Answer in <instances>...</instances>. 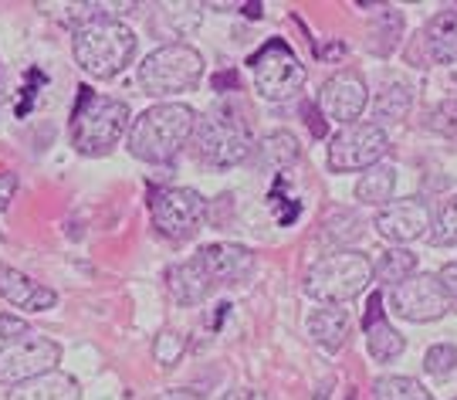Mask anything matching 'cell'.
Wrapping results in <instances>:
<instances>
[{
    "label": "cell",
    "instance_id": "1",
    "mask_svg": "<svg viewBox=\"0 0 457 400\" xmlns=\"http://www.w3.org/2000/svg\"><path fill=\"white\" fill-rule=\"evenodd\" d=\"M196 133V112L183 102L149 105L129 126V150L143 163H170Z\"/></svg>",
    "mask_w": 457,
    "mask_h": 400
},
{
    "label": "cell",
    "instance_id": "2",
    "mask_svg": "<svg viewBox=\"0 0 457 400\" xmlns=\"http://www.w3.org/2000/svg\"><path fill=\"white\" fill-rule=\"evenodd\" d=\"M75 65L92 79H112L132 62L136 54V34L119 17H98L92 24L75 28L71 38Z\"/></svg>",
    "mask_w": 457,
    "mask_h": 400
},
{
    "label": "cell",
    "instance_id": "3",
    "mask_svg": "<svg viewBox=\"0 0 457 400\" xmlns=\"http://www.w3.org/2000/svg\"><path fill=\"white\" fill-rule=\"evenodd\" d=\"M196 156L200 163L217 170H228L245 163L254 150V136L247 126L245 109H237L234 102H220L207 116L196 122Z\"/></svg>",
    "mask_w": 457,
    "mask_h": 400
},
{
    "label": "cell",
    "instance_id": "4",
    "mask_svg": "<svg viewBox=\"0 0 457 400\" xmlns=\"http://www.w3.org/2000/svg\"><path fill=\"white\" fill-rule=\"evenodd\" d=\"M129 105L109 96H92L82 88V102L71 112V146L82 156H105L119 146L129 129Z\"/></svg>",
    "mask_w": 457,
    "mask_h": 400
},
{
    "label": "cell",
    "instance_id": "5",
    "mask_svg": "<svg viewBox=\"0 0 457 400\" xmlns=\"http://www.w3.org/2000/svg\"><path fill=\"white\" fill-rule=\"evenodd\" d=\"M370 282H373V262L362 251H332L322 262L312 265L305 292L315 302L343 305V302L362 296Z\"/></svg>",
    "mask_w": 457,
    "mask_h": 400
},
{
    "label": "cell",
    "instance_id": "6",
    "mask_svg": "<svg viewBox=\"0 0 457 400\" xmlns=\"http://www.w3.org/2000/svg\"><path fill=\"white\" fill-rule=\"evenodd\" d=\"M204 79V54L190 45H163L146 62L139 65V85L149 96H173V92H187Z\"/></svg>",
    "mask_w": 457,
    "mask_h": 400
},
{
    "label": "cell",
    "instance_id": "7",
    "mask_svg": "<svg viewBox=\"0 0 457 400\" xmlns=\"http://www.w3.org/2000/svg\"><path fill=\"white\" fill-rule=\"evenodd\" d=\"M251 71H254V88L268 102H285L305 85V65L295 58V51L271 38L258 54H251Z\"/></svg>",
    "mask_w": 457,
    "mask_h": 400
},
{
    "label": "cell",
    "instance_id": "8",
    "mask_svg": "<svg viewBox=\"0 0 457 400\" xmlns=\"http://www.w3.org/2000/svg\"><path fill=\"white\" fill-rule=\"evenodd\" d=\"M390 150V136L376 122H353L343 126L328 143V167L339 173L376 167Z\"/></svg>",
    "mask_w": 457,
    "mask_h": 400
},
{
    "label": "cell",
    "instance_id": "9",
    "mask_svg": "<svg viewBox=\"0 0 457 400\" xmlns=\"http://www.w3.org/2000/svg\"><path fill=\"white\" fill-rule=\"evenodd\" d=\"M207 214V200L196 194L194 187H166L156 190V197L149 204L153 228L170 238V241H187L196 234L200 221Z\"/></svg>",
    "mask_w": 457,
    "mask_h": 400
},
{
    "label": "cell",
    "instance_id": "10",
    "mask_svg": "<svg viewBox=\"0 0 457 400\" xmlns=\"http://www.w3.org/2000/svg\"><path fill=\"white\" fill-rule=\"evenodd\" d=\"M58 360H62V346L54 339L37 333L21 336V339L7 343L0 350V384H28L34 377L51 373V370L58 367Z\"/></svg>",
    "mask_w": 457,
    "mask_h": 400
},
{
    "label": "cell",
    "instance_id": "11",
    "mask_svg": "<svg viewBox=\"0 0 457 400\" xmlns=\"http://www.w3.org/2000/svg\"><path fill=\"white\" fill-rule=\"evenodd\" d=\"M390 309L393 316L407 319V322H434L447 316L451 299L437 282V275H410L407 282L390 288Z\"/></svg>",
    "mask_w": 457,
    "mask_h": 400
},
{
    "label": "cell",
    "instance_id": "12",
    "mask_svg": "<svg viewBox=\"0 0 457 400\" xmlns=\"http://www.w3.org/2000/svg\"><path fill=\"white\" fill-rule=\"evenodd\" d=\"M430 207H427L420 197H403V200H390L386 207H379L376 214V231L383 234L393 245H407V241H417L430 234Z\"/></svg>",
    "mask_w": 457,
    "mask_h": 400
},
{
    "label": "cell",
    "instance_id": "13",
    "mask_svg": "<svg viewBox=\"0 0 457 400\" xmlns=\"http://www.w3.org/2000/svg\"><path fill=\"white\" fill-rule=\"evenodd\" d=\"M366 82H362L360 71H353V68H343L339 75H332L326 85H322V112H326L332 122H339V126H353L356 119L366 112Z\"/></svg>",
    "mask_w": 457,
    "mask_h": 400
},
{
    "label": "cell",
    "instance_id": "14",
    "mask_svg": "<svg viewBox=\"0 0 457 400\" xmlns=\"http://www.w3.org/2000/svg\"><path fill=\"white\" fill-rule=\"evenodd\" d=\"M196 262L211 275V282H241V279L251 275V268H254V254L245 245L220 241V245H207V248L196 254Z\"/></svg>",
    "mask_w": 457,
    "mask_h": 400
},
{
    "label": "cell",
    "instance_id": "15",
    "mask_svg": "<svg viewBox=\"0 0 457 400\" xmlns=\"http://www.w3.org/2000/svg\"><path fill=\"white\" fill-rule=\"evenodd\" d=\"M383 299L379 296H370V309H366V350L376 363H393L400 353L407 350L403 336L393 329V322H386L383 316Z\"/></svg>",
    "mask_w": 457,
    "mask_h": 400
},
{
    "label": "cell",
    "instance_id": "16",
    "mask_svg": "<svg viewBox=\"0 0 457 400\" xmlns=\"http://www.w3.org/2000/svg\"><path fill=\"white\" fill-rule=\"evenodd\" d=\"M0 296L17 309H28V312H45V309H54V302H58V296L48 285L31 282L24 271L7 265L0 268Z\"/></svg>",
    "mask_w": 457,
    "mask_h": 400
},
{
    "label": "cell",
    "instance_id": "17",
    "mask_svg": "<svg viewBox=\"0 0 457 400\" xmlns=\"http://www.w3.org/2000/svg\"><path fill=\"white\" fill-rule=\"evenodd\" d=\"M7 400H82V387L75 377L51 370L45 377H34L28 384L11 387Z\"/></svg>",
    "mask_w": 457,
    "mask_h": 400
},
{
    "label": "cell",
    "instance_id": "18",
    "mask_svg": "<svg viewBox=\"0 0 457 400\" xmlns=\"http://www.w3.org/2000/svg\"><path fill=\"white\" fill-rule=\"evenodd\" d=\"M424 45L430 62H437V65L457 62V7H447V11L430 17L424 31Z\"/></svg>",
    "mask_w": 457,
    "mask_h": 400
},
{
    "label": "cell",
    "instance_id": "19",
    "mask_svg": "<svg viewBox=\"0 0 457 400\" xmlns=\"http://www.w3.org/2000/svg\"><path fill=\"white\" fill-rule=\"evenodd\" d=\"M166 282H170V296L180 302V305H196V302L207 299V292H211V275L204 271V265L190 258V262H183V265L170 268V275H166Z\"/></svg>",
    "mask_w": 457,
    "mask_h": 400
},
{
    "label": "cell",
    "instance_id": "20",
    "mask_svg": "<svg viewBox=\"0 0 457 400\" xmlns=\"http://www.w3.org/2000/svg\"><path fill=\"white\" fill-rule=\"evenodd\" d=\"M309 333L315 343H322L326 350H339L349 336V312L339 305H326L319 312H312L309 319Z\"/></svg>",
    "mask_w": 457,
    "mask_h": 400
},
{
    "label": "cell",
    "instance_id": "21",
    "mask_svg": "<svg viewBox=\"0 0 457 400\" xmlns=\"http://www.w3.org/2000/svg\"><path fill=\"white\" fill-rule=\"evenodd\" d=\"M393 187H396V167L393 163H376L362 173V180L356 184V197L362 204H376V207H386L393 197Z\"/></svg>",
    "mask_w": 457,
    "mask_h": 400
},
{
    "label": "cell",
    "instance_id": "22",
    "mask_svg": "<svg viewBox=\"0 0 457 400\" xmlns=\"http://www.w3.org/2000/svg\"><path fill=\"white\" fill-rule=\"evenodd\" d=\"M258 156H262L271 170H285V167H292L295 160L302 156V146H298V139H295L288 129H275V133H268L262 139Z\"/></svg>",
    "mask_w": 457,
    "mask_h": 400
},
{
    "label": "cell",
    "instance_id": "23",
    "mask_svg": "<svg viewBox=\"0 0 457 400\" xmlns=\"http://www.w3.org/2000/svg\"><path fill=\"white\" fill-rule=\"evenodd\" d=\"M410 275H417V254H410L407 248H390L373 265V279L383 285H390V288L400 282H407Z\"/></svg>",
    "mask_w": 457,
    "mask_h": 400
},
{
    "label": "cell",
    "instance_id": "24",
    "mask_svg": "<svg viewBox=\"0 0 457 400\" xmlns=\"http://www.w3.org/2000/svg\"><path fill=\"white\" fill-rule=\"evenodd\" d=\"M373 400H434V394L413 377H379L373 384Z\"/></svg>",
    "mask_w": 457,
    "mask_h": 400
},
{
    "label": "cell",
    "instance_id": "25",
    "mask_svg": "<svg viewBox=\"0 0 457 400\" xmlns=\"http://www.w3.org/2000/svg\"><path fill=\"white\" fill-rule=\"evenodd\" d=\"M430 241H434L437 248H451V245H457V197L444 200L437 217L430 221Z\"/></svg>",
    "mask_w": 457,
    "mask_h": 400
},
{
    "label": "cell",
    "instance_id": "26",
    "mask_svg": "<svg viewBox=\"0 0 457 400\" xmlns=\"http://www.w3.org/2000/svg\"><path fill=\"white\" fill-rule=\"evenodd\" d=\"M376 119H403L410 112V92L403 88V85H390V88H383L379 92V99H376L373 105Z\"/></svg>",
    "mask_w": 457,
    "mask_h": 400
},
{
    "label": "cell",
    "instance_id": "27",
    "mask_svg": "<svg viewBox=\"0 0 457 400\" xmlns=\"http://www.w3.org/2000/svg\"><path fill=\"white\" fill-rule=\"evenodd\" d=\"M183 353H187V336L173 333V329L160 333L156 336V343H153V356H156L160 367H177V363L183 360Z\"/></svg>",
    "mask_w": 457,
    "mask_h": 400
},
{
    "label": "cell",
    "instance_id": "28",
    "mask_svg": "<svg viewBox=\"0 0 457 400\" xmlns=\"http://www.w3.org/2000/svg\"><path fill=\"white\" fill-rule=\"evenodd\" d=\"M424 370L430 377H451L457 373V346L454 343H437L424 356Z\"/></svg>",
    "mask_w": 457,
    "mask_h": 400
},
{
    "label": "cell",
    "instance_id": "29",
    "mask_svg": "<svg viewBox=\"0 0 457 400\" xmlns=\"http://www.w3.org/2000/svg\"><path fill=\"white\" fill-rule=\"evenodd\" d=\"M430 129H437L444 136H454L457 133V102H444L434 109V116H430Z\"/></svg>",
    "mask_w": 457,
    "mask_h": 400
},
{
    "label": "cell",
    "instance_id": "30",
    "mask_svg": "<svg viewBox=\"0 0 457 400\" xmlns=\"http://www.w3.org/2000/svg\"><path fill=\"white\" fill-rule=\"evenodd\" d=\"M28 322L14 312H0V339H21V336H28Z\"/></svg>",
    "mask_w": 457,
    "mask_h": 400
},
{
    "label": "cell",
    "instance_id": "31",
    "mask_svg": "<svg viewBox=\"0 0 457 400\" xmlns=\"http://www.w3.org/2000/svg\"><path fill=\"white\" fill-rule=\"evenodd\" d=\"M437 282H441V288L447 292V299L457 302V262H447V265L437 271Z\"/></svg>",
    "mask_w": 457,
    "mask_h": 400
},
{
    "label": "cell",
    "instance_id": "32",
    "mask_svg": "<svg viewBox=\"0 0 457 400\" xmlns=\"http://www.w3.org/2000/svg\"><path fill=\"white\" fill-rule=\"evenodd\" d=\"M14 190H17V173L11 170H0V211L14 200Z\"/></svg>",
    "mask_w": 457,
    "mask_h": 400
},
{
    "label": "cell",
    "instance_id": "33",
    "mask_svg": "<svg viewBox=\"0 0 457 400\" xmlns=\"http://www.w3.org/2000/svg\"><path fill=\"white\" fill-rule=\"evenodd\" d=\"M153 400H204V394L194 390V387H177V390H163L160 397H153Z\"/></svg>",
    "mask_w": 457,
    "mask_h": 400
},
{
    "label": "cell",
    "instance_id": "34",
    "mask_svg": "<svg viewBox=\"0 0 457 400\" xmlns=\"http://www.w3.org/2000/svg\"><path fill=\"white\" fill-rule=\"evenodd\" d=\"M305 119H309L312 136H322V133H326V122H322V112H319L315 105H309V109H305Z\"/></svg>",
    "mask_w": 457,
    "mask_h": 400
},
{
    "label": "cell",
    "instance_id": "35",
    "mask_svg": "<svg viewBox=\"0 0 457 400\" xmlns=\"http://www.w3.org/2000/svg\"><path fill=\"white\" fill-rule=\"evenodd\" d=\"M220 400H268L262 394V390H251V387H241V390H230V394H224Z\"/></svg>",
    "mask_w": 457,
    "mask_h": 400
},
{
    "label": "cell",
    "instance_id": "36",
    "mask_svg": "<svg viewBox=\"0 0 457 400\" xmlns=\"http://www.w3.org/2000/svg\"><path fill=\"white\" fill-rule=\"evenodd\" d=\"M213 85H217V88H224V85H237V75H234V71H224V75H217V79H213Z\"/></svg>",
    "mask_w": 457,
    "mask_h": 400
},
{
    "label": "cell",
    "instance_id": "37",
    "mask_svg": "<svg viewBox=\"0 0 457 400\" xmlns=\"http://www.w3.org/2000/svg\"><path fill=\"white\" fill-rule=\"evenodd\" d=\"M0 99H4V68H0Z\"/></svg>",
    "mask_w": 457,
    "mask_h": 400
}]
</instances>
